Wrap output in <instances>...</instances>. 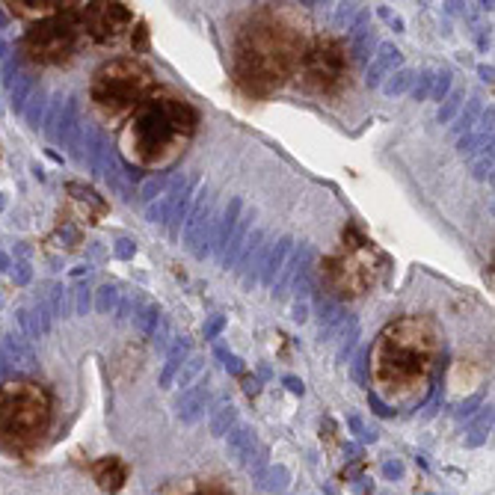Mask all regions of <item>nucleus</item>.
<instances>
[{
	"label": "nucleus",
	"instance_id": "obj_1",
	"mask_svg": "<svg viewBox=\"0 0 495 495\" xmlns=\"http://www.w3.org/2000/svg\"><path fill=\"white\" fill-rule=\"evenodd\" d=\"M442 362V329L427 314L389 321L368 353V374L386 406L409 409L427 398Z\"/></svg>",
	"mask_w": 495,
	"mask_h": 495
},
{
	"label": "nucleus",
	"instance_id": "obj_2",
	"mask_svg": "<svg viewBox=\"0 0 495 495\" xmlns=\"http://www.w3.org/2000/svg\"><path fill=\"white\" fill-rule=\"evenodd\" d=\"M309 42L300 18L279 6L252 9L231 39V77L246 98H270L294 81Z\"/></svg>",
	"mask_w": 495,
	"mask_h": 495
},
{
	"label": "nucleus",
	"instance_id": "obj_3",
	"mask_svg": "<svg viewBox=\"0 0 495 495\" xmlns=\"http://www.w3.org/2000/svg\"><path fill=\"white\" fill-rule=\"evenodd\" d=\"M196 131L199 110L190 98L169 86H154L119 128V149L128 164L157 172L190 149Z\"/></svg>",
	"mask_w": 495,
	"mask_h": 495
},
{
	"label": "nucleus",
	"instance_id": "obj_4",
	"mask_svg": "<svg viewBox=\"0 0 495 495\" xmlns=\"http://www.w3.org/2000/svg\"><path fill=\"white\" fill-rule=\"evenodd\" d=\"M54 427V398L33 380L0 383V454L30 457Z\"/></svg>",
	"mask_w": 495,
	"mask_h": 495
},
{
	"label": "nucleus",
	"instance_id": "obj_5",
	"mask_svg": "<svg viewBox=\"0 0 495 495\" xmlns=\"http://www.w3.org/2000/svg\"><path fill=\"white\" fill-rule=\"evenodd\" d=\"M386 252L356 226H344L339 244L321 259V279L339 300H359L371 294L386 279Z\"/></svg>",
	"mask_w": 495,
	"mask_h": 495
},
{
	"label": "nucleus",
	"instance_id": "obj_6",
	"mask_svg": "<svg viewBox=\"0 0 495 495\" xmlns=\"http://www.w3.org/2000/svg\"><path fill=\"white\" fill-rule=\"evenodd\" d=\"M157 86L151 69L136 56L104 59L92 71L89 104L107 125L122 128L125 119L143 104V98Z\"/></svg>",
	"mask_w": 495,
	"mask_h": 495
},
{
	"label": "nucleus",
	"instance_id": "obj_7",
	"mask_svg": "<svg viewBox=\"0 0 495 495\" xmlns=\"http://www.w3.org/2000/svg\"><path fill=\"white\" fill-rule=\"evenodd\" d=\"M294 81L303 86L306 95L318 98L324 104H335L350 95L356 81V63L350 45L341 36L332 33H314L300 54Z\"/></svg>",
	"mask_w": 495,
	"mask_h": 495
},
{
	"label": "nucleus",
	"instance_id": "obj_8",
	"mask_svg": "<svg viewBox=\"0 0 495 495\" xmlns=\"http://www.w3.org/2000/svg\"><path fill=\"white\" fill-rule=\"evenodd\" d=\"M77 6L81 4H66L56 15L30 24V30L21 39V54L33 66H42V69L66 66L86 45L81 18H77Z\"/></svg>",
	"mask_w": 495,
	"mask_h": 495
},
{
	"label": "nucleus",
	"instance_id": "obj_9",
	"mask_svg": "<svg viewBox=\"0 0 495 495\" xmlns=\"http://www.w3.org/2000/svg\"><path fill=\"white\" fill-rule=\"evenodd\" d=\"M77 18H81L86 45H101V48L122 42L136 27V15L128 4H107V0L81 4L77 6Z\"/></svg>",
	"mask_w": 495,
	"mask_h": 495
},
{
	"label": "nucleus",
	"instance_id": "obj_10",
	"mask_svg": "<svg viewBox=\"0 0 495 495\" xmlns=\"http://www.w3.org/2000/svg\"><path fill=\"white\" fill-rule=\"evenodd\" d=\"M89 474H92V481L95 486L101 489L104 495H116V492H122L128 478H131V469L122 457H116V454H110V457H98L89 463Z\"/></svg>",
	"mask_w": 495,
	"mask_h": 495
},
{
	"label": "nucleus",
	"instance_id": "obj_11",
	"mask_svg": "<svg viewBox=\"0 0 495 495\" xmlns=\"http://www.w3.org/2000/svg\"><path fill=\"white\" fill-rule=\"evenodd\" d=\"M66 193H69V202H71V211L81 216L84 223H89V226H95V223H101L104 216H107V202L98 196L92 187H86V184H77V181H69L66 184Z\"/></svg>",
	"mask_w": 495,
	"mask_h": 495
},
{
	"label": "nucleus",
	"instance_id": "obj_12",
	"mask_svg": "<svg viewBox=\"0 0 495 495\" xmlns=\"http://www.w3.org/2000/svg\"><path fill=\"white\" fill-rule=\"evenodd\" d=\"M69 0H6V12L15 15L18 21H27V24H36V21H45V18L56 15L63 9Z\"/></svg>",
	"mask_w": 495,
	"mask_h": 495
},
{
	"label": "nucleus",
	"instance_id": "obj_13",
	"mask_svg": "<svg viewBox=\"0 0 495 495\" xmlns=\"http://www.w3.org/2000/svg\"><path fill=\"white\" fill-rule=\"evenodd\" d=\"M187 495H234V492H229L226 486H216V484H205V486H196Z\"/></svg>",
	"mask_w": 495,
	"mask_h": 495
}]
</instances>
